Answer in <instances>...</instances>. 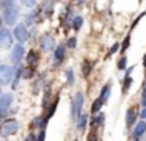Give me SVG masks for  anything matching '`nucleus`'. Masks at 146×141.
<instances>
[{
    "label": "nucleus",
    "instance_id": "5701e85b",
    "mask_svg": "<svg viewBox=\"0 0 146 141\" xmlns=\"http://www.w3.org/2000/svg\"><path fill=\"white\" fill-rule=\"evenodd\" d=\"M76 46H77V38L76 36H71L69 39H68L66 47H69V49H76Z\"/></svg>",
    "mask_w": 146,
    "mask_h": 141
},
{
    "label": "nucleus",
    "instance_id": "473e14b6",
    "mask_svg": "<svg viewBox=\"0 0 146 141\" xmlns=\"http://www.w3.org/2000/svg\"><path fill=\"white\" fill-rule=\"evenodd\" d=\"M143 16H145V14H140V16H138V17H137V19H135V21H133V24H132V28H135V25H137V24H138V22H140V21H141V17H143Z\"/></svg>",
    "mask_w": 146,
    "mask_h": 141
},
{
    "label": "nucleus",
    "instance_id": "2eb2a0df",
    "mask_svg": "<svg viewBox=\"0 0 146 141\" xmlns=\"http://www.w3.org/2000/svg\"><path fill=\"white\" fill-rule=\"evenodd\" d=\"M102 105H104V100L99 97V99H96L94 102H93V105H91V111L93 113H99L101 111V108H102Z\"/></svg>",
    "mask_w": 146,
    "mask_h": 141
},
{
    "label": "nucleus",
    "instance_id": "423d86ee",
    "mask_svg": "<svg viewBox=\"0 0 146 141\" xmlns=\"http://www.w3.org/2000/svg\"><path fill=\"white\" fill-rule=\"evenodd\" d=\"M13 36L16 38L17 41H19V44L25 42V41L29 39V31H27V25H24V24L16 25V28H14V31H13Z\"/></svg>",
    "mask_w": 146,
    "mask_h": 141
},
{
    "label": "nucleus",
    "instance_id": "4be33fe9",
    "mask_svg": "<svg viewBox=\"0 0 146 141\" xmlns=\"http://www.w3.org/2000/svg\"><path fill=\"white\" fill-rule=\"evenodd\" d=\"M126 66H127V56H121L119 58V61H118V69H126Z\"/></svg>",
    "mask_w": 146,
    "mask_h": 141
},
{
    "label": "nucleus",
    "instance_id": "9d476101",
    "mask_svg": "<svg viewBox=\"0 0 146 141\" xmlns=\"http://www.w3.org/2000/svg\"><path fill=\"white\" fill-rule=\"evenodd\" d=\"M27 64L30 66V68H35L36 64H38L39 61V53L36 52V50H30L29 53H27Z\"/></svg>",
    "mask_w": 146,
    "mask_h": 141
},
{
    "label": "nucleus",
    "instance_id": "bb28decb",
    "mask_svg": "<svg viewBox=\"0 0 146 141\" xmlns=\"http://www.w3.org/2000/svg\"><path fill=\"white\" fill-rule=\"evenodd\" d=\"M91 68H93V63H90V64H88V61H86L85 64H83V75H85V77L91 72Z\"/></svg>",
    "mask_w": 146,
    "mask_h": 141
},
{
    "label": "nucleus",
    "instance_id": "cd10ccee",
    "mask_svg": "<svg viewBox=\"0 0 146 141\" xmlns=\"http://www.w3.org/2000/svg\"><path fill=\"white\" fill-rule=\"evenodd\" d=\"M14 2H16V0H0V6H2V8H8V6L14 5Z\"/></svg>",
    "mask_w": 146,
    "mask_h": 141
},
{
    "label": "nucleus",
    "instance_id": "4468645a",
    "mask_svg": "<svg viewBox=\"0 0 146 141\" xmlns=\"http://www.w3.org/2000/svg\"><path fill=\"white\" fill-rule=\"evenodd\" d=\"M64 53H66V49H64V46H58L57 49H55V60H57V63L63 61Z\"/></svg>",
    "mask_w": 146,
    "mask_h": 141
},
{
    "label": "nucleus",
    "instance_id": "2f4dec72",
    "mask_svg": "<svg viewBox=\"0 0 146 141\" xmlns=\"http://www.w3.org/2000/svg\"><path fill=\"white\" fill-rule=\"evenodd\" d=\"M44 138H46V132L41 130V132H39V135L36 136V141H44Z\"/></svg>",
    "mask_w": 146,
    "mask_h": 141
},
{
    "label": "nucleus",
    "instance_id": "0eeeda50",
    "mask_svg": "<svg viewBox=\"0 0 146 141\" xmlns=\"http://www.w3.org/2000/svg\"><path fill=\"white\" fill-rule=\"evenodd\" d=\"M13 75H14V71L10 68V66L3 64V66H0V83H10L11 80H13Z\"/></svg>",
    "mask_w": 146,
    "mask_h": 141
},
{
    "label": "nucleus",
    "instance_id": "c85d7f7f",
    "mask_svg": "<svg viewBox=\"0 0 146 141\" xmlns=\"http://www.w3.org/2000/svg\"><path fill=\"white\" fill-rule=\"evenodd\" d=\"M119 44H113V47H111V49L110 50H108V55L107 56H110V55H113V53H116L118 52V50H119Z\"/></svg>",
    "mask_w": 146,
    "mask_h": 141
},
{
    "label": "nucleus",
    "instance_id": "9b49d317",
    "mask_svg": "<svg viewBox=\"0 0 146 141\" xmlns=\"http://www.w3.org/2000/svg\"><path fill=\"white\" fill-rule=\"evenodd\" d=\"M145 132H146V122L141 121V122H138V124L135 125V128H133V132H132V136L135 138V140H138Z\"/></svg>",
    "mask_w": 146,
    "mask_h": 141
},
{
    "label": "nucleus",
    "instance_id": "f257e3e1",
    "mask_svg": "<svg viewBox=\"0 0 146 141\" xmlns=\"http://www.w3.org/2000/svg\"><path fill=\"white\" fill-rule=\"evenodd\" d=\"M19 8L17 6H14V5H11V6H8V8H3V22L7 25H13V24H16L17 22V19H19Z\"/></svg>",
    "mask_w": 146,
    "mask_h": 141
},
{
    "label": "nucleus",
    "instance_id": "c756f323",
    "mask_svg": "<svg viewBox=\"0 0 146 141\" xmlns=\"http://www.w3.org/2000/svg\"><path fill=\"white\" fill-rule=\"evenodd\" d=\"M66 78H68V83H69V85L74 83V74H72V71H68L66 72Z\"/></svg>",
    "mask_w": 146,
    "mask_h": 141
},
{
    "label": "nucleus",
    "instance_id": "a878e982",
    "mask_svg": "<svg viewBox=\"0 0 146 141\" xmlns=\"http://www.w3.org/2000/svg\"><path fill=\"white\" fill-rule=\"evenodd\" d=\"M129 44H130V34H127L124 42H123V47H121V52H126V50L129 49Z\"/></svg>",
    "mask_w": 146,
    "mask_h": 141
},
{
    "label": "nucleus",
    "instance_id": "ddd939ff",
    "mask_svg": "<svg viewBox=\"0 0 146 141\" xmlns=\"http://www.w3.org/2000/svg\"><path fill=\"white\" fill-rule=\"evenodd\" d=\"M135 119H137V113H135V108H129L127 110V115H126V122L129 127H132L133 124H135Z\"/></svg>",
    "mask_w": 146,
    "mask_h": 141
},
{
    "label": "nucleus",
    "instance_id": "58836bf2",
    "mask_svg": "<svg viewBox=\"0 0 146 141\" xmlns=\"http://www.w3.org/2000/svg\"><path fill=\"white\" fill-rule=\"evenodd\" d=\"M135 141H138V140H135Z\"/></svg>",
    "mask_w": 146,
    "mask_h": 141
},
{
    "label": "nucleus",
    "instance_id": "393cba45",
    "mask_svg": "<svg viewBox=\"0 0 146 141\" xmlns=\"http://www.w3.org/2000/svg\"><path fill=\"white\" fill-rule=\"evenodd\" d=\"M24 74H22V77L24 78H32L33 77V68H27V69H24Z\"/></svg>",
    "mask_w": 146,
    "mask_h": 141
},
{
    "label": "nucleus",
    "instance_id": "1a4fd4ad",
    "mask_svg": "<svg viewBox=\"0 0 146 141\" xmlns=\"http://www.w3.org/2000/svg\"><path fill=\"white\" fill-rule=\"evenodd\" d=\"M39 42H41V49L44 50V52H49V50L54 49V38L50 36V34H44V36H41V39H39Z\"/></svg>",
    "mask_w": 146,
    "mask_h": 141
},
{
    "label": "nucleus",
    "instance_id": "4c0bfd02",
    "mask_svg": "<svg viewBox=\"0 0 146 141\" xmlns=\"http://www.w3.org/2000/svg\"><path fill=\"white\" fill-rule=\"evenodd\" d=\"M2 24H3V19L0 17V28H2Z\"/></svg>",
    "mask_w": 146,
    "mask_h": 141
},
{
    "label": "nucleus",
    "instance_id": "f704fd0d",
    "mask_svg": "<svg viewBox=\"0 0 146 141\" xmlns=\"http://www.w3.org/2000/svg\"><path fill=\"white\" fill-rule=\"evenodd\" d=\"M25 141H36V135H33V133H30L29 136H27V140Z\"/></svg>",
    "mask_w": 146,
    "mask_h": 141
},
{
    "label": "nucleus",
    "instance_id": "6e6552de",
    "mask_svg": "<svg viewBox=\"0 0 146 141\" xmlns=\"http://www.w3.org/2000/svg\"><path fill=\"white\" fill-rule=\"evenodd\" d=\"M11 102H13V96L11 94H2L0 96V115L8 113V110L11 107Z\"/></svg>",
    "mask_w": 146,
    "mask_h": 141
},
{
    "label": "nucleus",
    "instance_id": "aec40b11",
    "mask_svg": "<svg viewBox=\"0 0 146 141\" xmlns=\"http://www.w3.org/2000/svg\"><path fill=\"white\" fill-rule=\"evenodd\" d=\"M130 85H132V77H130V74H126V78H124V85H123V91L126 93V91H129Z\"/></svg>",
    "mask_w": 146,
    "mask_h": 141
},
{
    "label": "nucleus",
    "instance_id": "c9c22d12",
    "mask_svg": "<svg viewBox=\"0 0 146 141\" xmlns=\"http://www.w3.org/2000/svg\"><path fill=\"white\" fill-rule=\"evenodd\" d=\"M140 116H141V118H146V107H145V108H143V111L140 113Z\"/></svg>",
    "mask_w": 146,
    "mask_h": 141
},
{
    "label": "nucleus",
    "instance_id": "f3484780",
    "mask_svg": "<svg viewBox=\"0 0 146 141\" xmlns=\"http://www.w3.org/2000/svg\"><path fill=\"white\" fill-rule=\"evenodd\" d=\"M57 105H58V99H55L54 100V103H52L50 107H49V110H47V115H46V121H49V119L54 116V113H55V108H57Z\"/></svg>",
    "mask_w": 146,
    "mask_h": 141
},
{
    "label": "nucleus",
    "instance_id": "412c9836",
    "mask_svg": "<svg viewBox=\"0 0 146 141\" xmlns=\"http://www.w3.org/2000/svg\"><path fill=\"white\" fill-rule=\"evenodd\" d=\"M102 122H104V115H99V116H96L94 119H93V122H91V125H94V127H99V125L102 124Z\"/></svg>",
    "mask_w": 146,
    "mask_h": 141
},
{
    "label": "nucleus",
    "instance_id": "a211bd4d",
    "mask_svg": "<svg viewBox=\"0 0 146 141\" xmlns=\"http://www.w3.org/2000/svg\"><path fill=\"white\" fill-rule=\"evenodd\" d=\"M86 121H88V116L86 115H80L79 116V121H77V127L80 128V130H83L86 125Z\"/></svg>",
    "mask_w": 146,
    "mask_h": 141
},
{
    "label": "nucleus",
    "instance_id": "7ed1b4c3",
    "mask_svg": "<svg viewBox=\"0 0 146 141\" xmlns=\"http://www.w3.org/2000/svg\"><path fill=\"white\" fill-rule=\"evenodd\" d=\"M82 105H83V94L82 93H77L76 97H74V100H72V108H71V116H72L74 119L80 116Z\"/></svg>",
    "mask_w": 146,
    "mask_h": 141
},
{
    "label": "nucleus",
    "instance_id": "f03ea898",
    "mask_svg": "<svg viewBox=\"0 0 146 141\" xmlns=\"http://www.w3.org/2000/svg\"><path fill=\"white\" fill-rule=\"evenodd\" d=\"M17 130H19V124H17L16 119H8V121H5L3 124L0 125V135L5 138L14 135Z\"/></svg>",
    "mask_w": 146,
    "mask_h": 141
},
{
    "label": "nucleus",
    "instance_id": "e433bc0d",
    "mask_svg": "<svg viewBox=\"0 0 146 141\" xmlns=\"http://www.w3.org/2000/svg\"><path fill=\"white\" fill-rule=\"evenodd\" d=\"M143 66L146 68V53H145V56H143Z\"/></svg>",
    "mask_w": 146,
    "mask_h": 141
},
{
    "label": "nucleus",
    "instance_id": "39448f33",
    "mask_svg": "<svg viewBox=\"0 0 146 141\" xmlns=\"http://www.w3.org/2000/svg\"><path fill=\"white\" fill-rule=\"evenodd\" d=\"M24 55H25V50H24L22 44H17V46L13 47V52H11V61H13L14 66H19L21 61L24 60Z\"/></svg>",
    "mask_w": 146,
    "mask_h": 141
},
{
    "label": "nucleus",
    "instance_id": "b1692460",
    "mask_svg": "<svg viewBox=\"0 0 146 141\" xmlns=\"http://www.w3.org/2000/svg\"><path fill=\"white\" fill-rule=\"evenodd\" d=\"M21 3H22L25 8H33V6L36 5V0H21Z\"/></svg>",
    "mask_w": 146,
    "mask_h": 141
},
{
    "label": "nucleus",
    "instance_id": "6ab92c4d",
    "mask_svg": "<svg viewBox=\"0 0 146 141\" xmlns=\"http://www.w3.org/2000/svg\"><path fill=\"white\" fill-rule=\"evenodd\" d=\"M108 94H110V88H108V85H105L104 88H102V91H101V99L104 100V103L107 102V99H108Z\"/></svg>",
    "mask_w": 146,
    "mask_h": 141
},
{
    "label": "nucleus",
    "instance_id": "7c9ffc66",
    "mask_svg": "<svg viewBox=\"0 0 146 141\" xmlns=\"http://www.w3.org/2000/svg\"><path fill=\"white\" fill-rule=\"evenodd\" d=\"M86 141H98V136H96V133H94V132L88 133V136H86Z\"/></svg>",
    "mask_w": 146,
    "mask_h": 141
},
{
    "label": "nucleus",
    "instance_id": "20e7f679",
    "mask_svg": "<svg viewBox=\"0 0 146 141\" xmlns=\"http://www.w3.org/2000/svg\"><path fill=\"white\" fill-rule=\"evenodd\" d=\"M13 44V33L8 28H0V47L8 49Z\"/></svg>",
    "mask_w": 146,
    "mask_h": 141
},
{
    "label": "nucleus",
    "instance_id": "dca6fc26",
    "mask_svg": "<svg viewBox=\"0 0 146 141\" xmlns=\"http://www.w3.org/2000/svg\"><path fill=\"white\" fill-rule=\"evenodd\" d=\"M72 28L74 30H80V28H82V25H83V17H80V16H77V17H72Z\"/></svg>",
    "mask_w": 146,
    "mask_h": 141
},
{
    "label": "nucleus",
    "instance_id": "72a5a7b5",
    "mask_svg": "<svg viewBox=\"0 0 146 141\" xmlns=\"http://www.w3.org/2000/svg\"><path fill=\"white\" fill-rule=\"evenodd\" d=\"M141 103H143V107H146V86H145V89H143V99H141Z\"/></svg>",
    "mask_w": 146,
    "mask_h": 141
},
{
    "label": "nucleus",
    "instance_id": "f8f14e48",
    "mask_svg": "<svg viewBox=\"0 0 146 141\" xmlns=\"http://www.w3.org/2000/svg\"><path fill=\"white\" fill-rule=\"evenodd\" d=\"M39 11H41V9L36 8V9H33L32 13H29V14H27V17H25V25H33V24H35V22L38 21Z\"/></svg>",
    "mask_w": 146,
    "mask_h": 141
}]
</instances>
